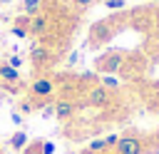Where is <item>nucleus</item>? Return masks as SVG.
Returning <instances> with one entry per match:
<instances>
[{"instance_id": "f257e3e1", "label": "nucleus", "mask_w": 159, "mask_h": 154, "mask_svg": "<svg viewBox=\"0 0 159 154\" xmlns=\"http://www.w3.org/2000/svg\"><path fill=\"white\" fill-rule=\"evenodd\" d=\"M112 97H114V92L104 89L102 84H92L84 92V104L87 107H94V109H102V107H109L112 104Z\"/></svg>"}, {"instance_id": "f03ea898", "label": "nucleus", "mask_w": 159, "mask_h": 154, "mask_svg": "<svg viewBox=\"0 0 159 154\" xmlns=\"http://www.w3.org/2000/svg\"><path fill=\"white\" fill-rule=\"evenodd\" d=\"M112 22L109 20H97V22H92L89 25V32H87V42L92 45V47H99L102 42H109V37H112Z\"/></svg>"}, {"instance_id": "7ed1b4c3", "label": "nucleus", "mask_w": 159, "mask_h": 154, "mask_svg": "<svg viewBox=\"0 0 159 154\" xmlns=\"http://www.w3.org/2000/svg\"><path fill=\"white\" fill-rule=\"evenodd\" d=\"M30 94L32 99H40V102H50V97L55 94V79L50 77H37L30 82Z\"/></svg>"}, {"instance_id": "20e7f679", "label": "nucleus", "mask_w": 159, "mask_h": 154, "mask_svg": "<svg viewBox=\"0 0 159 154\" xmlns=\"http://www.w3.org/2000/svg\"><path fill=\"white\" fill-rule=\"evenodd\" d=\"M114 154H144V139L137 134H124L114 144Z\"/></svg>"}, {"instance_id": "39448f33", "label": "nucleus", "mask_w": 159, "mask_h": 154, "mask_svg": "<svg viewBox=\"0 0 159 154\" xmlns=\"http://www.w3.org/2000/svg\"><path fill=\"white\" fill-rule=\"evenodd\" d=\"M124 67V52H107L97 60V70L102 75H114Z\"/></svg>"}, {"instance_id": "423d86ee", "label": "nucleus", "mask_w": 159, "mask_h": 154, "mask_svg": "<svg viewBox=\"0 0 159 154\" xmlns=\"http://www.w3.org/2000/svg\"><path fill=\"white\" fill-rule=\"evenodd\" d=\"M0 82H2V87H5V89L15 92V89L20 87V70L10 67L7 62H0Z\"/></svg>"}, {"instance_id": "0eeeda50", "label": "nucleus", "mask_w": 159, "mask_h": 154, "mask_svg": "<svg viewBox=\"0 0 159 154\" xmlns=\"http://www.w3.org/2000/svg\"><path fill=\"white\" fill-rule=\"evenodd\" d=\"M75 112H77V102H72V99H67V97L55 99V117H57L60 122L72 119V117H75Z\"/></svg>"}, {"instance_id": "6e6552de", "label": "nucleus", "mask_w": 159, "mask_h": 154, "mask_svg": "<svg viewBox=\"0 0 159 154\" xmlns=\"http://www.w3.org/2000/svg\"><path fill=\"white\" fill-rule=\"evenodd\" d=\"M50 60H52V52H50V47H45V45H32V47H30V62H32L35 67L52 65Z\"/></svg>"}, {"instance_id": "1a4fd4ad", "label": "nucleus", "mask_w": 159, "mask_h": 154, "mask_svg": "<svg viewBox=\"0 0 159 154\" xmlns=\"http://www.w3.org/2000/svg\"><path fill=\"white\" fill-rule=\"evenodd\" d=\"M50 30V20L40 12L35 17H30V25H27V35H35V37H42L45 32Z\"/></svg>"}, {"instance_id": "9d476101", "label": "nucleus", "mask_w": 159, "mask_h": 154, "mask_svg": "<svg viewBox=\"0 0 159 154\" xmlns=\"http://www.w3.org/2000/svg\"><path fill=\"white\" fill-rule=\"evenodd\" d=\"M10 147H12L15 152H22V149L27 147V134H25V132H15V134L10 137Z\"/></svg>"}, {"instance_id": "9b49d317", "label": "nucleus", "mask_w": 159, "mask_h": 154, "mask_svg": "<svg viewBox=\"0 0 159 154\" xmlns=\"http://www.w3.org/2000/svg\"><path fill=\"white\" fill-rule=\"evenodd\" d=\"M40 7H42V0H25V2H22V12H25L27 17L40 15Z\"/></svg>"}, {"instance_id": "f8f14e48", "label": "nucleus", "mask_w": 159, "mask_h": 154, "mask_svg": "<svg viewBox=\"0 0 159 154\" xmlns=\"http://www.w3.org/2000/svg\"><path fill=\"white\" fill-rule=\"evenodd\" d=\"M97 84H102L104 89H109V92H114V89L119 87V79H117V77H112V75H102V77L97 79Z\"/></svg>"}, {"instance_id": "ddd939ff", "label": "nucleus", "mask_w": 159, "mask_h": 154, "mask_svg": "<svg viewBox=\"0 0 159 154\" xmlns=\"http://www.w3.org/2000/svg\"><path fill=\"white\" fill-rule=\"evenodd\" d=\"M104 149H107V142H104V137H102V139L89 142V144L84 147V154H99V152H104Z\"/></svg>"}, {"instance_id": "4468645a", "label": "nucleus", "mask_w": 159, "mask_h": 154, "mask_svg": "<svg viewBox=\"0 0 159 154\" xmlns=\"http://www.w3.org/2000/svg\"><path fill=\"white\" fill-rule=\"evenodd\" d=\"M7 65H10V67H15V70H20L25 62H22V57H20V55H12V57H7Z\"/></svg>"}, {"instance_id": "2eb2a0df", "label": "nucleus", "mask_w": 159, "mask_h": 154, "mask_svg": "<svg viewBox=\"0 0 159 154\" xmlns=\"http://www.w3.org/2000/svg\"><path fill=\"white\" fill-rule=\"evenodd\" d=\"M40 112H42V117H55V102H47Z\"/></svg>"}, {"instance_id": "dca6fc26", "label": "nucleus", "mask_w": 159, "mask_h": 154, "mask_svg": "<svg viewBox=\"0 0 159 154\" xmlns=\"http://www.w3.org/2000/svg\"><path fill=\"white\" fill-rule=\"evenodd\" d=\"M40 152H42V154H52V152H55V144H52V142H40Z\"/></svg>"}, {"instance_id": "f3484780", "label": "nucleus", "mask_w": 159, "mask_h": 154, "mask_svg": "<svg viewBox=\"0 0 159 154\" xmlns=\"http://www.w3.org/2000/svg\"><path fill=\"white\" fill-rule=\"evenodd\" d=\"M104 5H107L109 10H122V7H124V0H107Z\"/></svg>"}, {"instance_id": "a211bd4d", "label": "nucleus", "mask_w": 159, "mask_h": 154, "mask_svg": "<svg viewBox=\"0 0 159 154\" xmlns=\"http://www.w3.org/2000/svg\"><path fill=\"white\" fill-rule=\"evenodd\" d=\"M104 142H107V149H114V144L119 142V137H117V134H107Z\"/></svg>"}, {"instance_id": "6ab92c4d", "label": "nucleus", "mask_w": 159, "mask_h": 154, "mask_svg": "<svg viewBox=\"0 0 159 154\" xmlns=\"http://www.w3.org/2000/svg\"><path fill=\"white\" fill-rule=\"evenodd\" d=\"M72 2H75L77 7H92V5L97 2V0H72Z\"/></svg>"}, {"instance_id": "aec40b11", "label": "nucleus", "mask_w": 159, "mask_h": 154, "mask_svg": "<svg viewBox=\"0 0 159 154\" xmlns=\"http://www.w3.org/2000/svg\"><path fill=\"white\" fill-rule=\"evenodd\" d=\"M12 35H17V37H27V30H22V27H15V25H12Z\"/></svg>"}, {"instance_id": "412c9836", "label": "nucleus", "mask_w": 159, "mask_h": 154, "mask_svg": "<svg viewBox=\"0 0 159 154\" xmlns=\"http://www.w3.org/2000/svg\"><path fill=\"white\" fill-rule=\"evenodd\" d=\"M0 154H2V152H0Z\"/></svg>"}]
</instances>
